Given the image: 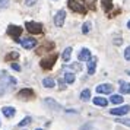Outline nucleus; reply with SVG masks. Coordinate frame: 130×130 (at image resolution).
<instances>
[{"label": "nucleus", "instance_id": "nucleus-1", "mask_svg": "<svg viewBox=\"0 0 130 130\" xmlns=\"http://www.w3.org/2000/svg\"><path fill=\"white\" fill-rule=\"evenodd\" d=\"M16 85V79L12 76L0 77V95L5 92V89H7L9 86H15Z\"/></svg>", "mask_w": 130, "mask_h": 130}, {"label": "nucleus", "instance_id": "nucleus-2", "mask_svg": "<svg viewBox=\"0 0 130 130\" xmlns=\"http://www.w3.org/2000/svg\"><path fill=\"white\" fill-rule=\"evenodd\" d=\"M56 60H57V54H50V56L44 57V59H42L41 61H40V66H41L42 69L48 70V69H51V67L54 66Z\"/></svg>", "mask_w": 130, "mask_h": 130}, {"label": "nucleus", "instance_id": "nucleus-3", "mask_svg": "<svg viewBox=\"0 0 130 130\" xmlns=\"http://www.w3.org/2000/svg\"><path fill=\"white\" fill-rule=\"evenodd\" d=\"M67 6L70 7L73 12H77V13H80V15H85L86 13V7L83 6V5H80L79 2H76V0H69L67 2Z\"/></svg>", "mask_w": 130, "mask_h": 130}, {"label": "nucleus", "instance_id": "nucleus-4", "mask_svg": "<svg viewBox=\"0 0 130 130\" xmlns=\"http://www.w3.org/2000/svg\"><path fill=\"white\" fill-rule=\"evenodd\" d=\"M15 42H19V44H21L25 50H32V48H35L37 44H38L35 38H24V40H16Z\"/></svg>", "mask_w": 130, "mask_h": 130}, {"label": "nucleus", "instance_id": "nucleus-5", "mask_svg": "<svg viewBox=\"0 0 130 130\" xmlns=\"http://www.w3.org/2000/svg\"><path fill=\"white\" fill-rule=\"evenodd\" d=\"M25 28H26L28 32H31V34H41L42 32V25L38 24V22H32V21L26 22V24H25Z\"/></svg>", "mask_w": 130, "mask_h": 130}, {"label": "nucleus", "instance_id": "nucleus-6", "mask_svg": "<svg viewBox=\"0 0 130 130\" xmlns=\"http://www.w3.org/2000/svg\"><path fill=\"white\" fill-rule=\"evenodd\" d=\"M7 34L16 41V40H19V37H21V34H22V28H21V26H16V25H9Z\"/></svg>", "mask_w": 130, "mask_h": 130}, {"label": "nucleus", "instance_id": "nucleus-7", "mask_svg": "<svg viewBox=\"0 0 130 130\" xmlns=\"http://www.w3.org/2000/svg\"><path fill=\"white\" fill-rule=\"evenodd\" d=\"M35 94H34V91L29 88H25L22 91H19L18 92V98L19 100H31V98H34Z\"/></svg>", "mask_w": 130, "mask_h": 130}, {"label": "nucleus", "instance_id": "nucleus-8", "mask_svg": "<svg viewBox=\"0 0 130 130\" xmlns=\"http://www.w3.org/2000/svg\"><path fill=\"white\" fill-rule=\"evenodd\" d=\"M129 111H130L129 105H121V107H118V108L110 110V114H112V116H124V114H127Z\"/></svg>", "mask_w": 130, "mask_h": 130}, {"label": "nucleus", "instance_id": "nucleus-9", "mask_svg": "<svg viewBox=\"0 0 130 130\" xmlns=\"http://www.w3.org/2000/svg\"><path fill=\"white\" fill-rule=\"evenodd\" d=\"M64 18H66V12L64 10H59V12L56 13V16H54V24H56V26H63V24H64Z\"/></svg>", "mask_w": 130, "mask_h": 130}, {"label": "nucleus", "instance_id": "nucleus-10", "mask_svg": "<svg viewBox=\"0 0 130 130\" xmlns=\"http://www.w3.org/2000/svg\"><path fill=\"white\" fill-rule=\"evenodd\" d=\"M96 92L98 94H111L112 85H110V83H101V85L96 86Z\"/></svg>", "mask_w": 130, "mask_h": 130}, {"label": "nucleus", "instance_id": "nucleus-11", "mask_svg": "<svg viewBox=\"0 0 130 130\" xmlns=\"http://www.w3.org/2000/svg\"><path fill=\"white\" fill-rule=\"evenodd\" d=\"M77 59L80 60V61L91 60V51H89L88 48H82V50H80V53H79V56H77Z\"/></svg>", "mask_w": 130, "mask_h": 130}, {"label": "nucleus", "instance_id": "nucleus-12", "mask_svg": "<svg viewBox=\"0 0 130 130\" xmlns=\"http://www.w3.org/2000/svg\"><path fill=\"white\" fill-rule=\"evenodd\" d=\"M63 70L64 72H79V70H82V66L79 63H73V64H69V66H63Z\"/></svg>", "mask_w": 130, "mask_h": 130}, {"label": "nucleus", "instance_id": "nucleus-13", "mask_svg": "<svg viewBox=\"0 0 130 130\" xmlns=\"http://www.w3.org/2000/svg\"><path fill=\"white\" fill-rule=\"evenodd\" d=\"M96 63H98V59H96V57H92V59H91V61L88 63V73H89V75H94V73H95Z\"/></svg>", "mask_w": 130, "mask_h": 130}, {"label": "nucleus", "instance_id": "nucleus-14", "mask_svg": "<svg viewBox=\"0 0 130 130\" xmlns=\"http://www.w3.org/2000/svg\"><path fill=\"white\" fill-rule=\"evenodd\" d=\"M2 112H3L5 117H13L15 112H16V110H15L13 107H3V108H2Z\"/></svg>", "mask_w": 130, "mask_h": 130}, {"label": "nucleus", "instance_id": "nucleus-15", "mask_svg": "<svg viewBox=\"0 0 130 130\" xmlns=\"http://www.w3.org/2000/svg\"><path fill=\"white\" fill-rule=\"evenodd\" d=\"M42 85H44L45 88L53 89L54 86H56V80H54L53 77H44V79H42Z\"/></svg>", "mask_w": 130, "mask_h": 130}, {"label": "nucleus", "instance_id": "nucleus-16", "mask_svg": "<svg viewBox=\"0 0 130 130\" xmlns=\"http://www.w3.org/2000/svg\"><path fill=\"white\" fill-rule=\"evenodd\" d=\"M120 94H130V83L120 80Z\"/></svg>", "mask_w": 130, "mask_h": 130}, {"label": "nucleus", "instance_id": "nucleus-17", "mask_svg": "<svg viewBox=\"0 0 130 130\" xmlns=\"http://www.w3.org/2000/svg\"><path fill=\"white\" fill-rule=\"evenodd\" d=\"M94 104L100 107H107L108 105V100L102 98V96H96V98H94Z\"/></svg>", "mask_w": 130, "mask_h": 130}, {"label": "nucleus", "instance_id": "nucleus-18", "mask_svg": "<svg viewBox=\"0 0 130 130\" xmlns=\"http://www.w3.org/2000/svg\"><path fill=\"white\" fill-rule=\"evenodd\" d=\"M63 77H64L66 83H73L75 82V73H72V72H66Z\"/></svg>", "mask_w": 130, "mask_h": 130}, {"label": "nucleus", "instance_id": "nucleus-19", "mask_svg": "<svg viewBox=\"0 0 130 130\" xmlns=\"http://www.w3.org/2000/svg\"><path fill=\"white\" fill-rule=\"evenodd\" d=\"M18 57H19L18 51H10L7 56H5V60H6V61H10V60H18Z\"/></svg>", "mask_w": 130, "mask_h": 130}, {"label": "nucleus", "instance_id": "nucleus-20", "mask_svg": "<svg viewBox=\"0 0 130 130\" xmlns=\"http://www.w3.org/2000/svg\"><path fill=\"white\" fill-rule=\"evenodd\" d=\"M70 54H72V47H67L64 51H63V54H61L63 61H69V60H70Z\"/></svg>", "mask_w": 130, "mask_h": 130}, {"label": "nucleus", "instance_id": "nucleus-21", "mask_svg": "<svg viewBox=\"0 0 130 130\" xmlns=\"http://www.w3.org/2000/svg\"><path fill=\"white\" fill-rule=\"evenodd\" d=\"M123 101L124 100L121 95H112L111 98H110V102H112V104H121Z\"/></svg>", "mask_w": 130, "mask_h": 130}, {"label": "nucleus", "instance_id": "nucleus-22", "mask_svg": "<svg viewBox=\"0 0 130 130\" xmlns=\"http://www.w3.org/2000/svg\"><path fill=\"white\" fill-rule=\"evenodd\" d=\"M89 98H91V91H89V89H83L82 92H80V100L88 101Z\"/></svg>", "mask_w": 130, "mask_h": 130}, {"label": "nucleus", "instance_id": "nucleus-23", "mask_svg": "<svg viewBox=\"0 0 130 130\" xmlns=\"http://www.w3.org/2000/svg\"><path fill=\"white\" fill-rule=\"evenodd\" d=\"M101 5H102V7L105 10H108V9L112 7V0H101Z\"/></svg>", "mask_w": 130, "mask_h": 130}, {"label": "nucleus", "instance_id": "nucleus-24", "mask_svg": "<svg viewBox=\"0 0 130 130\" xmlns=\"http://www.w3.org/2000/svg\"><path fill=\"white\" fill-rule=\"evenodd\" d=\"M89 31H91V24L89 22H85L82 25V32L83 34H89Z\"/></svg>", "mask_w": 130, "mask_h": 130}, {"label": "nucleus", "instance_id": "nucleus-25", "mask_svg": "<svg viewBox=\"0 0 130 130\" xmlns=\"http://www.w3.org/2000/svg\"><path fill=\"white\" fill-rule=\"evenodd\" d=\"M29 123H31V117H25L24 120L18 124V126H19V127H24V126H26V124H29Z\"/></svg>", "mask_w": 130, "mask_h": 130}, {"label": "nucleus", "instance_id": "nucleus-26", "mask_svg": "<svg viewBox=\"0 0 130 130\" xmlns=\"http://www.w3.org/2000/svg\"><path fill=\"white\" fill-rule=\"evenodd\" d=\"M53 101H54V100H50V98H47V100H45V102H47V104H48L50 107L53 105L54 108H56V110H60V105H57V104H54Z\"/></svg>", "mask_w": 130, "mask_h": 130}, {"label": "nucleus", "instance_id": "nucleus-27", "mask_svg": "<svg viewBox=\"0 0 130 130\" xmlns=\"http://www.w3.org/2000/svg\"><path fill=\"white\" fill-rule=\"evenodd\" d=\"M117 121H118V123H121V124H126L127 127H130V120H129V118H118Z\"/></svg>", "mask_w": 130, "mask_h": 130}, {"label": "nucleus", "instance_id": "nucleus-28", "mask_svg": "<svg viewBox=\"0 0 130 130\" xmlns=\"http://www.w3.org/2000/svg\"><path fill=\"white\" fill-rule=\"evenodd\" d=\"M59 86H60V89H66V80H64V77H60V79H59Z\"/></svg>", "mask_w": 130, "mask_h": 130}, {"label": "nucleus", "instance_id": "nucleus-29", "mask_svg": "<svg viewBox=\"0 0 130 130\" xmlns=\"http://www.w3.org/2000/svg\"><path fill=\"white\" fill-rule=\"evenodd\" d=\"M80 130H95V129L92 124H83L82 127H80Z\"/></svg>", "mask_w": 130, "mask_h": 130}, {"label": "nucleus", "instance_id": "nucleus-30", "mask_svg": "<svg viewBox=\"0 0 130 130\" xmlns=\"http://www.w3.org/2000/svg\"><path fill=\"white\" fill-rule=\"evenodd\" d=\"M124 59L130 61V47H127L126 50H124Z\"/></svg>", "mask_w": 130, "mask_h": 130}, {"label": "nucleus", "instance_id": "nucleus-31", "mask_svg": "<svg viewBox=\"0 0 130 130\" xmlns=\"http://www.w3.org/2000/svg\"><path fill=\"white\" fill-rule=\"evenodd\" d=\"M10 66H12V69H13V70H16V72H19V70H21V66H19L18 63H12Z\"/></svg>", "mask_w": 130, "mask_h": 130}, {"label": "nucleus", "instance_id": "nucleus-32", "mask_svg": "<svg viewBox=\"0 0 130 130\" xmlns=\"http://www.w3.org/2000/svg\"><path fill=\"white\" fill-rule=\"evenodd\" d=\"M35 2H37V0H25V3H26L28 6H32V5H34Z\"/></svg>", "mask_w": 130, "mask_h": 130}, {"label": "nucleus", "instance_id": "nucleus-33", "mask_svg": "<svg viewBox=\"0 0 130 130\" xmlns=\"http://www.w3.org/2000/svg\"><path fill=\"white\" fill-rule=\"evenodd\" d=\"M7 2H9V0H0V6H5V5H7Z\"/></svg>", "mask_w": 130, "mask_h": 130}, {"label": "nucleus", "instance_id": "nucleus-34", "mask_svg": "<svg viewBox=\"0 0 130 130\" xmlns=\"http://www.w3.org/2000/svg\"><path fill=\"white\" fill-rule=\"evenodd\" d=\"M127 28H129V29H130V21H129V22H127Z\"/></svg>", "mask_w": 130, "mask_h": 130}, {"label": "nucleus", "instance_id": "nucleus-35", "mask_svg": "<svg viewBox=\"0 0 130 130\" xmlns=\"http://www.w3.org/2000/svg\"><path fill=\"white\" fill-rule=\"evenodd\" d=\"M37 130H42V129H37Z\"/></svg>", "mask_w": 130, "mask_h": 130}, {"label": "nucleus", "instance_id": "nucleus-36", "mask_svg": "<svg viewBox=\"0 0 130 130\" xmlns=\"http://www.w3.org/2000/svg\"><path fill=\"white\" fill-rule=\"evenodd\" d=\"M129 75H130V70H129Z\"/></svg>", "mask_w": 130, "mask_h": 130}]
</instances>
